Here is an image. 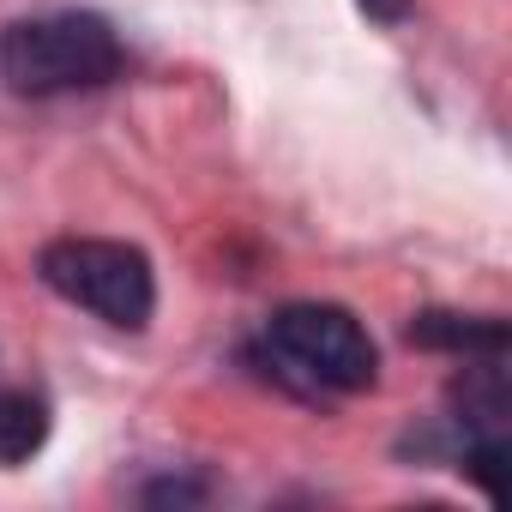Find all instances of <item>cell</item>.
<instances>
[{"label":"cell","instance_id":"5b68a950","mask_svg":"<svg viewBox=\"0 0 512 512\" xmlns=\"http://www.w3.org/2000/svg\"><path fill=\"white\" fill-rule=\"evenodd\" d=\"M49 440V404L31 392H0V470L37 458Z\"/></svg>","mask_w":512,"mask_h":512},{"label":"cell","instance_id":"6da1fadb","mask_svg":"<svg viewBox=\"0 0 512 512\" xmlns=\"http://www.w3.org/2000/svg\"><path fill=\"white\" fill-rule=\"evenodd\" d=\"M127 49L109 19L97 13H49V19H19L0 37V79L19 97H67V91H97L121 79Z\"/></svg>","mask_w":512,"mask_h":512},{"label":"cell","instance_id":"8992f818","mask_svg":"<svg viewBox=\"0 0 512 512\" xmlns=\"http://www.w3.org/2000/svg\"><path fill=\"white\" fill-rule=\"evenodd\" d=\"M356 7H362L368 19H380V25H398V19L410 13V0H356Z\"/></svg>","mask_w":512,"mask_h":512},{"label":"cell","instance_id":"277c9868","mask_svg":"<svg viewBox=\"0 0 512 512\" xmlns=\"http://www.w3.org/2000/svg\"><path fill=\"white\" fill-rule=\"evenodd\" d=\"M410 344L422 350H446V356H506V326L488 314H416L410 320Z\"/></svg>","mask_w":512,"mask_h":512},{"label":"cell","instance_id":"7a4b0ae2","mask_svg":"<svg viewBox=\"0 0 512 512\" xmlns=\"http://www.w3.org/2000/svg\"><path fill=\"white\" fill-rule=\"evenodd\" d=\"M37 272H43V284H49L61 302L97 314V320L115 326V332H145L151 314H157V272H151L145 253L127 247V241L61 235V241L43 247Z\"/></svg>","mask_w":512,"mask_h":512},{"label":"cell","instance_id":"3957f363","mask_svg":"<svg viewBox=\"0 0 512 512\" xmlns=\"http://www.w3.org/2000/svg\"><path fill=\"white\" fill-rule=\"evenodd\" d=\"M266 350L302 392H368L380 350L368 326L338 302H290L266 320Z\"/></svg>","mask_w":512,"mask_h":512}]
</instances>
